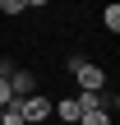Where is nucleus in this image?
I'll list each match as a JSON object with an SVG mask.
<instances>
[{
    "instance_id": "nucleus-2",
    "label": "nucleus",
    "mask_w": 120,
    "mask_h": 125,
    "mask_svg": "<svg viewBox=\"0 0 120 125\" xmlns=\"http://www.w3.org/2000/svg\"><path fill=\"white\" fill-rule=\"evenodd\" d=\"M14 107H18V116H23V125H42L46 116H51V97H42V93L23 97V102H14Z\"/></svg>"
},
{
    "instance_id": "nucleus-3",
    "label": "nucleus",
    "mask_w": 120,
    "mask_h": 125,
    "mask_svg": "<svg viewBox=\"0 0 120 125\" xmlns=\"http://www.w3.org/2000/svg\"><path fill=\"white\" fill-rule=\"evenodd\" d=\"M51 111H55V116H60V121H65V125H79V116H83V111H79V102H74V97H60V102H55V107H51Z\"/></svg>"
},
{
    "instance_id": "nucleus-1",
    "label": "nucleus",
    "mask_w": 120,
    "mask_h": 125,
    "mask_svg": "<svg viewBox=\"0 0 120 125\" xmlns=\"http://www.w3.org/2000/svg\"><path fill=\"white\" fill-rule=\"evenodd\" d=\"M69 74L79 79V93H102L106 88V70L92 65L88 56H69Z\"/></svg>"
},
{
    "instance_id": "nucleus-4",
    "label": "nucleus",
    "mask_w": 120,
    "mask_h": 125,
    "mask_svg": "<svg viewBox=\"0 0 120 125\" xmlns=\"http://www.w3.org/2000/svg\"><path fill=\"white\" fill-rule=\"evenodd\" d=\"M102 23H106V32H120V5H106L102 9Z\"/></svg>"
},
{
    "instance_id": "nucleus-5",
    "label": "nucleus",
    "mask_w": 120,
    "mask_h": 125,
    "mask_svg": "<svg viewBox=\"0 0 120 125\" xmlns=\"http://www.w3.org/2000/svg\"><path fill=\"white\" fill-rule=\"evenodd\" d=\"M79 125H111V111H83Z\"/></svg>"
},
{
    "instance_id": "nucleus-6",
    "label": "nucleus",
    "mask_w": 120,
    "mask_h": 125,
    "mask_svg": "<svg viewBox=\"0 0 120 125\" xmlns=\"http://www.w3.org/2000/svg\"><path fill=\"white\" fill-rule=\"evenodd\" d=\"M28 0H0V14H23Z\"/></svg>"
}]
</instances>
